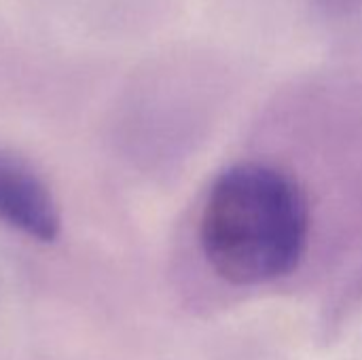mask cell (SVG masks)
<instances>
[{
  "label": "cell",
  "mask_w": 362,
  "mask_h": 360,
  "mask_svg": "<svg viewBox=\"0 0 362 360\" xmlns=\"http://www.w3.org/2000/svg\"><path fill=\"white\" fill-rule=\"evenodd\" d=\"M310 233L308 199L284 170L242 161L212 182L199 221L208 265L233 286H261L297 269Z\"/></svg>",
  "instance_id": "cell-1"
},
{
  "label": "cell",
  "mask_w": 362,
  "mask_h": 360,
  "mask_svg": "<svg viewBox=\"0 0 362 360\" xmlns=\"http://www.w3.org/2000/svg\"><path fill=\"white\" fill-rule=\"evenodd\" d=\"M0 221L40 242H53L59 233L57 206L47 185L8 153H0Z\"/></svg>",
  "instance_id": "cell-2"
}]
</instances>
